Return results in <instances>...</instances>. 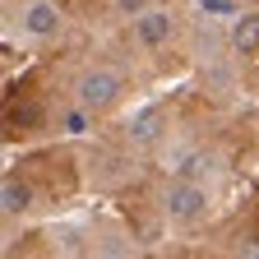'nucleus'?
Segmentation results:
<instances>
[{
    "mask_svg": "<svg viewBox=\"0 0 259 259\" xmlns=\"http://www.w3.org/2000/svg\"><path fill=\"white\" fill-rule=\"evenodd\" d=\"M0 208H5V218H19L32 208V185L23 176H5V185H0Z\"/></svg>",
    "mask_w": 259,
    "mask_h": 259,
    "instance_id": "obj_6",
    "label": "nucleus"
},
{
    "mask_svg": "<svg viewBox=\"0 0 259 259\" xmlns=\"http://www.w3.org/2000/svg\"><path fill=\"white\" fill-rule=\"evenodd\" d=\"M162 135H167V111L162 107H139L125 120V139L135 148H153V144H162Z\"/></svg>",
    "mask_w": 259,
    "mask_h": 259,
    "instance_id": "obj_5",
    "label": "nucleus"
},
{
    "mask_svg": "<svg viewBox=\"0 0 259 259\" xmlns=\"http://www.w3.org/2000/svg\"><path fill=\"white\" fill-rule=\"evenodd\" d=\"M232 47L236 51H259V14H245L232 23Z\"/></svg>",
    "mask_w": 259,
    "mask_h": 259,
    "instance_id": "obj_7",
    "label": "nucleus"
},
{
    "mask_svg": "<svg viewBox=\"0 0 259 259\" xmlns=\"http://www.w3.org/2000/svg\"><path fill=\"white\" fill-rule=\"evenodd\" d=\"M116 5H120V10H125V14H130V19H135V14H139V10H148V0H116Z\"/></svg>",
    "mask_w": 259,
    "mask_h": 259,
    "instance_id": "obj_9",
    "label": "nucleus"
},
{
    "mask_svg": "<svg viewBox=\"0 0 259 259\" xmlns=\"http://www.w3.org/2000/svg\"><path fill=\"white\" fill-rule=\"evenodd\" d=\"M130 28H135V42L144 51H157V47H167L171 42V32H176V14L167 5H148L139 10L135 19H130Z\"/></svg>",
    "mask_w": 259,
    "mask_h": 259,
    "instance_id": "obj_4",
    "label": "nucleus"
},
{
    "mask_svg": "<svg viewBox=\"0 0 259 259\" xmlns=\"http://www.w3.org/2000/svg\"><path fill=\"white\" fill-rule=\"evenodd\" d=\"M83 116H93V111H88V107L70 111V116H65V130H70V135H83Z\"/></svg>",
    "mask_w": 259,
    "mask_h": 259,
    "instance_id": "obj_8",
    "label": "nucleus"
},
{
    "mask_svg": "<svg viewBox=\"0 0 259 259\" xmlns=\"http://www.w3.org/2000/svg\"><path fill=\"white\" fill-rule=\"evenodd\" d=\"M208 213V185L194 176H171V185L162 190V218L176 227H194Z\"/></svg>",
    "mask_w": 259,
    "mask_h": 259,
    "instance_id": "obj_1",
    "label": "nucleus"
},
{
    "mask_svg": "<svg viewBox=\"0 0 259 259\" xmlns=\"http://www.w3.org/2000/svg\"><path fill=\"white\" fill-rule=\"evenodd\" d=\"M19 28H23V37H32V42H51V37H60L65 14H60L56 0H23Z\"/></svg>",
    "mask_w": 259,
    "mask_h": 259,
    "instance_id": "obj_3",
    "label": "nucleus"
},
{
    "mask_svg": "<svg viewBox=\"0 0 259 259\" xmlns=\"http://www.w3.org/2000/svg\"><path fill=\"white\" fill-rule=\"evenodd\" d=\"M120 93H125V79H120L116 70H107V65H93V70H83V74L74 79V102L88 107L93 116L111 111V107L120 102Z\"/></svg>",
    "mask_w": 259,
    "mask_h": 259,
    "instance_id": "obj_2",
    "label": "nucleus"
}]
</instances>
